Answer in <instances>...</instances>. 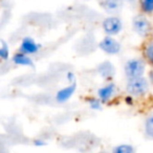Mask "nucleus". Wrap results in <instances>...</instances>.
Returning <instances> with one entry per match:
<instances>
[{
	"instance_id": "20",
	"label": "nucleus",
	"mask_w": 153,
	"mask_h": 153,
	"mask_svg": "<svg viewBox=\"0 0 153 153\" xmlns=\"http://www.w3.org/2000/svg\"><path fill=\"white\" fill-rule=\"evenodd\" d=\"M34 145L36 147H43L46 145V142H45L44 140H42V138H36V140H34Z\"/></svg>"
},
{
	"instance_id": "11",
	"label": "nucleus",
	"mask_w": 153,
	"mask_h": 153,
	"mask_svg": "<svg viewBox=\"0 0 153 153\" xmlns=\"http://www.w3.org/2000/svg\"><path fill=\"white\" fill-rule=\"evenodd\" d=\"M142 55L146 64L153 67V37L146 39V42L142 48Z\"/></svg>"
},
{
	"instance_id": "3",
	"label": "nucleus",
	"mask_w": 153,
	"mask_h": 153,
	"mask_svg": "<svg viewBox=\"0 0 153 153\" xmlns=\"http://www.w3.org/2000/svg\"><path fill=\"white\" fill-rule=\"evenodd\" d=\"M146 62L143 58H130L124 64V74L127 79H133L145 76L146 72Z\"/></svg>"
},
{
	"instance_id": "14",
	"label": "nucleus",
	"mask_w": 153,
	"mask_h": 153,
	"mask_svg": "<svg viewBox=\"0 0 153 153\" xmlns=\"http://www.w3.org/2000/svg\"><path fill=\"white\" fill-rule=\"evenodd\" d=\"M140 13L147 16L153 15V0H137Z\"/></svg>"
},
{
	"instance_id": "13",
	"label": "nucleus",
	"mask_w": 153,
	"mask_h": 153,
	"mask_svg": "<svg viewBox=\"0 0 153 153\" xmlns=\"http://www.w3.org/2000/svg\"><path fill=\"white\" fill-rule=\"evenodd\" d=\"M144 135L148 140H153V111H150L144 120Z\"/></svg>"
},
{
	"instance_id": "2",
	"label": "nucleus",
	"mask_w": 153,
	"mask_h": 153,
	"mask_svg": "<svg viewBox=\"0 0 153 153\" xmlns=\"http://www.w3.org/2000/svg\"><path fill=\"white\" fill-rule=\"evenodd\" d=\"M132 30L138 37L148 39L152 35L153 24L148 16L140 13L132 18Z\"/></svg>"
},
{
	"instance_id": "22",
	"label": "nucleus",
	"mask_w": 153,
	"mask_h": 153,
	"mask_svg": "<svg viewBox=\"0 0 153 153\" xmlns=\"http://www.w3.org/2000/svg\"><path fill=\"white\" fill-rule=\"evenodd\" d=\"M99 153H108V152H106V151H102V152H99Z\"/></svg>"
},
{
	"instance_id": "17",
	"label": "nucleus",
	"mask_w": 153,
	"mask_h": 153,
	"mask_svg": "<svg viewBox=\"0 0 153 153\" xmlns=\"http://www.w3.org/2000/svg\"><path fill=\"white\" fill-rule=\"evenodd\" d=\"M9 57H10V51H9L7 44L5 42H2V45L0 47V59H2L3 61H7V60H9Z\"/></svg>"
},
{
	"instance_id": "10",
	"label": "nucleus",
	"mask_w": 153,
	"mask_h": 153,
	"mask_svg": "<svg viewBox=\"0 0 153 153\" xmlns=\"http://www.w3.org/2000/svg\"><path fill=\"white\" fill-rule=\"evenodd\" d=\"M97 72H98V74L103 80L109 82L113 79V76H114V74H115L114 65L109 61H104L98 65V67H97Z\"/></svg>"
},
{
	"instance_id": "6",
	"label": "nucleus",
	"mask_w": 153,
	"mask_h": 153,
	"mask_svg": "<svg viewBox=\"0 0 153 153\" xmlns=\"http://www.w3.org/2000/svg\"><path fill=\"white\" fill-rule=\"evenodd\" d=\"M115 94H117V85L112 81H109L99 88L97 91V97L104 105L110 102L114 98Z\"/></svg>"
},
{
	"instance_id": "15",
	"label": "nucleus",
	"mask_w": 153,
	"mask_h": 153,
	"mask_svg": "<svg viewBox=\"0 0 153 153\" xmlns=\"http://www.w3.org/2000/svg\"><path fill=\"white\" fill-rule=\"evenodd\" d=\"M136 149L131 144H119L114 146L111 150V153H135Z\"/></svg>"
},
{
	"instance_id": "8",
	"label": "nucleus",
	"mask_w": 153,
	"mask_h": 153,
	"mask_svg": "<svg viewBox=\"0 0 153 153\" xmlns=\"http://www.w3.org/2000/svg\"><path fill=\"white\" fill-rule=\"evenodd\" d=\"M76 90V82L68 83L67 86L61 88V89H59L57 91V94L55 96L56 102L59 103V104H64V103L68 102L72 98Z\"/></svg>"
},
{
	"instance_id": "5",
	"label": "nucleus",
	"mask_w": 153,
	"mask_h": 153,
	"mask_svg": "<svg viewBox=\"0 0 153 153\" xmlns=\"http://www.w3.org/2000/svg\"><path fill=\"white\" fill-rule=\"evenodd\" d=\"M99 48L108 56H115L120 53L122 44L112 36H105L99 42Z\"/></svg>"
},
{
	"instance_id": "9",
	"label": "nucleus",
	"mask_w": 153,
	"mask_h": 153,
	"mask_svg": "<svg viewBox=\"0 0 153 153\" xmlns=\"http://www.w3.org/2000/svg\"><path fill=\"white\" fill-rule=\"evenodd\" d=\"M40 48L41 45L39 43H37L34 39L30 38V37H25V38L22 39L21 43H20L19 51L25 53V55L32 56L38 53Z\"/></svg>"
},
{
	"instance_id": "21",
	"label": "nucleus",
	"mask_w": 153,
	"mask_h": 153,
	"mask_svg": "<svg viewBox=\"0 0 153 153\" xmlns=\"http://www.w3.org/2000/svg\"><path fill=\"white\" fill-rule=\"evenodd\" d=\"M124 2L128 3V4L131 5V7H135V5H137V0H124Z\"/></svg>"
},
{
	"instance_id": "23",
	"label": "nucleus",
	"mask_w": 153,
	"mask_h": 153,
	"mask_svg": "<svg viewBox=\"0 0 153 153\" xmlns=\"http://www.w3.org/2000/svg\"><path fill=\"white\" fill-rule=\"evenodd\" d=\"M84 1H90V0H84Z\"/></svg>"
},
{
	"instance_id": "18",
	"label": "nucleus",
	"mask_w": 153,
	"mask_h": 153,
	"mask_svg": "<svg viewBox=\"0 0 153 153\" xmlns=\"http://www.w3.org/2000/svg\"><path fill=\"white\" fill-rule=\"evenodd\" d=\"M66 79H67V82L68 83H74V82H76V76L72 71H68L66 74Z\"/></svg>"
},
{
	"instance_id": "24",
	"label": "nucleus",
	"mask_w": 153,
	"mask_h": 153,
	"mask_svg": "<svg viewBox=\"0 0 153 153\" xmlns=\"http://www.w3.org/2000/svg\"><path fill=\"white\" fill-rule=\"evenodd\" d=\"M152 35H153V30H152Z\"/></svg>"
},
{
	"instance_id": "19",
	"label": "nucleus",
	"mask_w": 153,
	"mask_h": 153,
	"mask_svg": "<svg viewBox=\"0 0 153 153\" xmlns=\"http://www.w3.org/2000/svg\"><path fill=\"white\" fill-rule=\"evenodd\" d=\"M147 79H148V82H149V84H150V86H153V67H151L150 70L148 71Z\"/></svg>"
},
{
	"instance_id": "12",
	"label": "nucleus",
	"mask_w": 153,
	"mask_h": 153,
	"mask_svg": "<svg viewBox=\"0 0 153 153\" xmlns=\"http://www.w3.org/2000/svg\"><path fill=\"white\" fill-rule=\"evenodd\" d=\"M12 62L19 66H26V67H34L35 66L34 61L30 58V56L20 53V51L14 53V56L12 57Z\"/></svg>"
},
{
	"instance_id": "7",
	"label": "nucleus",
	"mask_w": 153,
	"mask_h": 153,
	"mask_svg": "<svg viewBox=\"0 0 153 153\" xmlns=\"http://www.w3.org/2000/svg\"><path fill=\"white\" fill-rule=\"evenodd\" d=\"M124 5H125L124 0H101L100 1L101 9L108 15L119 16Z\"/></svg>"
},
{
	"instance_id": "16",
	"label": "nucleus",
	"mask_w": 153,
	"mask_h": 153,
	"mask_svg": "<svg viewBox=\"0 0 153 153\" xmlns=\"http://www.w3.org/2000/svg\"><path fill=\"white\" fill-rule=\"evenodd\" d=\"M87 102L88 106L91 110H94V111H98V110H101L102 109V102L98 99V97H90L86 100Z\"/></svg>"
},
{
	"instance_id": "1",
	"label": "nucleus",
	"mask_w": 153,
	"mask_h": 153,
	"mask_svg": "<svg viewBox=\"0 0 153 153\" xmlns=\"http://www.w3.org/2000/svg\"><path fill=\"white\" fill-rule=\"evenodd\" d=\"M150 89V84L147 76H138L133 79H127L125 85V91L127 96L133 99H142L148 94Z\"/></svg>"
},
{
	"instance_id": "4",
	"label": "nucleus",
	"mask_w": 153,
	"mask_h": 153,
	"mask_svg": "<svg viewBox=\"0 0 153 153\" xmlns=\"http://www.w3.org/2000/svg\"><path fill=\"white\" fill-rule=\"evenodd\" d=\"M123 20L115 15H108L102 21V30L105 36H117L123 30Z\"/></svg>"
}]
</instances>
